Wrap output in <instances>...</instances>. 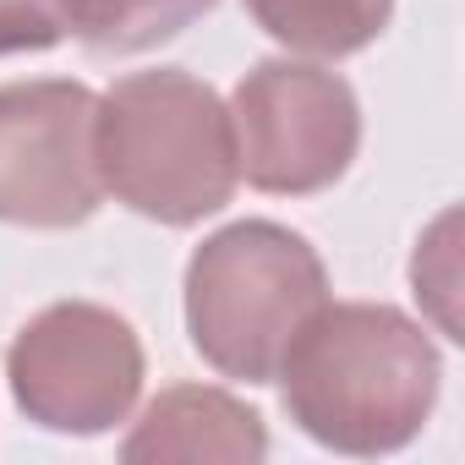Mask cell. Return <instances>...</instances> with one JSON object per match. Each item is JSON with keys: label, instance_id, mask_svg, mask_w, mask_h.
Segmentation results:
<instances>
[{"label": "cell", "instance_id": "6", "mask_svg": "<svg viewBox=\"0 0 465 465\" xmlns=\"http://www.w3.org/2000/svg\"><path fill=\"white\" fill-rule=\"evenodd\" d=\"M99 94L72 77L0 88V224L72 230L99 213Z\"/></svg>", "mask_w": 465, "mask_h": 465}, {"label": "cell", "instance_id": "5", "mask_svg": "<svg viewBox=\"0 0 465 465\" xmlns=\"http://www.w3.org/2000/svg\"><path fill=\"white\" fill-rule=\"evenodd\" d=\"M236 164L258 192L307 197L334 186L361 148L351 83L312 61H258L230 94Z\"/></svg>", "mask_w": 465, "mask_h": 465}, {"label": "cell", "instance_id": "9", "mask_svg": "<svg viewBox=\"0 0 465 465\" xmlns=\"http://www.w3.org/2000/svg\"><path fill=\"white\" fill-rule=\"evenodd\" d=\"M213 6L219 0H66V34L99 55H137L186 34Z\"/></svg>", "mask_w": 465, "mask_h": 465}, {"label": "cell", "instance_id": "3", "mask_svg": "<svg viewBox=\"0 0 465 465\" xmlns=\"http://www.w3.org/2000/svg\"><path fill=\"white\" fill-rule=\"evenodd\" d=\"M329 302L323 258L274 219L224 224L186 263V329L197 356L242 383H274L302 323Z\"/></svg>", "mask_w": 465, "mask_h": 465}, {"label": "cell", "instance_id": "8", "mask_svg": "<svg viewBox=\"0 0 465 465\" xmlns=\"http://www.w3.org/2000/svg\"><path fill=\"white\" fill-rule=\"evenodd\" d=\"M247 12L285 50L340 61V55L367 50L389 28L394 0H247Z\"/></svg>", "mask_w": 465, "mask_h": 465}, {"label": "cell", "instance_id": "10", "mask_svg": "<svg viewBox=\"0 0 465 465\" xmlns=\"http://www.w3.org/2000/svg\"><path fill=\"white\" fill-rule=\"evenodd\" d=\"M66 39V0H0V55L50 50Z\"/></svg>", "mask_w": 465, "mask_h": 465}, {"label": "cell", "instance_id": "2", "mask_svg": "<svg viewBox=\"0 0 465 465\" xmlns=\"http://www.w3.org/2000/svg\"><path fill=\"white\" fill-rule=\"evenodd\" d=\"M99 181L143 219L197 224L236 197L230 104L192 72H132L99 99L94 121Z\"/></svg>", "mask_w": 465, "mask_h": 465}, {"label": "cell", "instance_id": "4", "mask_svg": "<svg viewBox=\"0 0 465 465\" xmlns=\"http://www.w3.org/2000/svg\"><path fill=\"white\" fill-rule=\"evenodd\" d=\"M6 378L28 421L94 438L132 416L143 394V340L99 302H55L17 329Z\"/></svg>", "mask_w": 465, "mask_h": 465}, {"label": "cell", "instance_id": "1", "mask_svg": "<svg viewBox=\"0 0 465 465\" xmlns=\"http://www.w3.org/2000/svg\"><path fill=\"white\" fill-rule=\"evenodd\" d=\"M291 421L334 454H394L438 405V351L383 302H323L280 361Z\"/></svg>", "mask_w": 465, "mask_h": 465}, {"label": "cell", "instance_id": "7", "mask_svg": "<svg viewBox=\"0 0 465 465\" xmlns=\"http://www.w3.org/2000/svg\"><path fill=\"white\" fill-rule=\"evenodd\" d=\"M269 454V427L252 405H242L224 389L203 383H175L148 411L121 443L126 465H159V460H230V465H252Z\"/></svg>", "mask_w": 465, "mask_h": 465}]
</instances>
